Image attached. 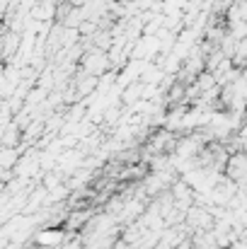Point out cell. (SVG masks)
I'll return each mask as SVG.
<instances>
[{"label":"cell","instance_id":"6da1fadb","mask_svg":"<svg viewBox=\"0 0 247 249\" xmlns=\"http://www.w3.org/2000/svg\"><path fill=\"white\" fill-rule=\"evenodd\" d=\"M66 242V232L63 230H54V228H44L39 235H37V245L46 249H56L58 245Z\"/></svg>","mask_w":247,"mask_h":249},{"label":"cell","instance_id":"7a4b0ae2","mask_svg":"<svg viewBox=\"0 0 247 249\" xmlns=\"http://www.w3.org/2000/svg\"><path fill=\"white\" fill-rule=\"evenodd\" d=\"M87 220H90V211H73V213L66 218V228H68V230H80Z\"/></svg>","mask_w":247,"mask_h":249},{"label":"cell","instance_id":"3957f363","mask_svg":"<svg viewBox=\"0 0 247 249\" xmlns=\"http://www.w3.org/2000/svg\"><path fill=\"white\" fill-rule=\"evenodd\" d=\"M15 162H17L15 148H2V150H0V167L10 169V167H15Z\"/></svg>","mask_w":247,"mask_h":249}]
</instances>
